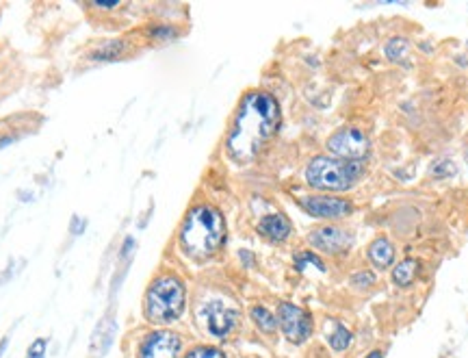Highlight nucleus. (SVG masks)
Listing matches in <instances>:
<instances>
[{
    "mask_svg": "<svg viewBox=\"0 0 468 358\" xmlns=\"http://www.w3.org/2000/svg\"><path fill=\"white\" fill-rule=\"evenodd\" d=\"M458 168H456V163L449 161V159H440L432 165V174L436 178H449V176H456Z\"/></svg>",
    "mask_w": 468,
    "mask_h": 358,
    "instance_id": "17",
    "label": "nucleus"
},
{
    "mask_svg": "<svg viewBox=\"0 0 468 358\" xmlns=\"http://www.w3.org/2000/svg\"><path fill=\"white\" fill-rule=\"evenodd\" d=\"M152 37H161V39H167V37H174V29H167V26H161V29H154L152 33H150Z\"/></svg>",
    "mask_w": 468,
    "mask_h": 358,
    "instance_id": "23",
    "label": "nucleus"
},
{
    "mask_svg": "<svg viewBox=\"0 0 468 358\" xmlns=\"http://www.w3.org/2000/svg\"><path fill=\"white\" fill-rule=\"evenodd\" d=\"M224 235L226 224L222 213L211 204H200L194 206L185 217L180 228V245L187 256L204 260L222 247Z\"/></svg>",
    "mask_w": 468,
    "mask_h": 358,
    "instance_id": "2",
    "label": "nucleus"
},
{
    "mask_svg": "<svg viewBox=\"0 0 468 358\" xmlns=\"http://www.w3.org/2000/svg\"><path fill=\"white\" fill-rule=\"evenodd\" d=\"M185 287L176 276H161L148 289L145 311L152 322L167 324L185 311Z\"/></svg>",
    "mask_w": 468,
    "mask_h": 358,
    "instance_id": "4",
    "label": "nucleus"
},
{
    "mask_svg": "<svg viewBox=\"0 0 468 358\" xmlns=\"http://www.w3.org/2000/svg\"><path fill=\"white\" fill-rule=\"evenodd\" d=\"M417 273H419V260H417V258H406V260H401V263H399V265L395 267V271H393V280H395L399 287H408V284L414 282Z\"/></svg>",
    "mask_w": 468,
    "mask_h": 358,
    "instance_id": "13",
    "label": "nucleus"
},
{
    "mask_svg": "<svg viewBox=\"0 0 468 358\" xmlns=\"http://www.w3.org/2000/svg\"><path fill=\"white\" fill-rule=\"evenodd\" d=\"M368 258L371 263H373L375 267L379 269H386L393 265L395 260V247L388 239H375L373 243H371L368 247Z\"/></svg>",
    "mask_w": 468,
    "mask_h": 358,
    "instance_id": "12",
    "label": "nucleus"
},
{
    "mask_svg": "<svg viewBox=\"0 0 468 358\" xmlns=\"http://www.w3.org/2000/svg\"><path fill=\"white\" fill-rule=\"evenodd\" d=\"M187 358H226V354L217 348H196L187 354Z\"/></svg>",
    "mask_w": 468,
    "mask_h": 358,
    "instance_id": "20",
    "label": "nucleus"
},
{
    "mask_svg": "<svg viewBox=\"0 0 468 358\" xmlns=\"http://www.w3.org/2000/svg\"><path fill=\"white\" fill-rule=\"evenodd\" d=\"M11 142V137H5V139H0V146H5V144H9Z\"/></svg>",
    "mask_w": 468,
    "mask_h": 358,
    "instance_id": "25",
    "label": "nucleus"
},
{
    "mask_svg": "<svg viewBox=\"0 0 468 358\" xmlns=\"http://www.w3.org/2000/svg\"><path fill=\"white\" fill-rule=\"evenodd\" d=\"M327 148H329V153L336 155V159L362 163V159L368 155V139H366V135L358 128H342L329 139Z\"/></svg>",
    "mask_w": 468,
    "mask_h": 358,
    "instance_id": "5",
    "label": "nucleus"
},
{
    "mask_svg": "<svg viewBox=\"0 0 468 358\" xmlns=\"http://www.w3.org/2000/svg\"><path fill=\"white\" fill-rule=\"evenodd\" d=\"M351 282L364 289V287H368V284H373L375 278H373V273H371V271H360V273H355V276L351 278Z\"/></svg>",
    "mask_w": 468,
    "mask_h": 358,
    "instance_id": "22",
    "label": "nucleus"
},
{
    "mask_svg": "<svg viewBox=\"0 0 468 358\" xmlns=\"http://www.w3.org/2000/svg\"><path fill=\"white\" fill-rule=\"evenodd\" d=\"M258 232L263 237H267L269 241L280 243L291 235V224H288V219L282 213H273V215H267V217L260 219Z\"/></svg>",
    "mask_w": 468,
    "mask_h": 358,
    "instance_id": "11",
    "label": "nucleus"
},
{
    "mask_svg": "<svg viewBox=\"0 0 468 358\" xmlns=\"http://www.w3.org/2000/svg\"><path fill=\"white\" fill-rule=\"evenodd\" d=\"M366 358H382V352H377V350H375V352H371Z\"/></svg>",
    "mask_w": 468,
    "mask_h": 358,
    "instance_id": "24",
    "label": "nucleus"
},
{
    "mask_svg": "<svg viewBox=\"0 0 468 358\" xmlns=\"http://www.w3.org/2000/svg\"><path fill=\"white\" fill-rule=\"evenodd\" d=\"M301 206L316 217H345L351 213V204L347 200L332 196H308L301 200Z\"/></svg>",
    "mask_w": 468,
    "mask_h": 358,
    "instance_id": "9",
    "label": "nucleus"
},
{
    "mask_svg": "<svg viewBox=\"0 0 468 358\" xmlns=\"http://www.w3.org/2000/svg\"><path fill=\"white\" fill-rule=\"evenodd\" d=\"M180 339L169 330H156L141 346V358H178Z\"/></svg>",
    "mask_w": 468,
    "mask_h": 358,
    "instance_id": "7",
    "label": "nucleus"
},
{
    "mask_svg": "<svg viewBox=\"0 0 468 358\" xmlns=\"http://www.w3.org/2000/svg\"><path fill=\"white\" fill-rule=\"evenodd\" d=\"M278 124L280 109L271 93L265 91L247 93L228 135L230 157L239 163L252 161L260 153V148L278 131Z\"/></svg>",
    "mask_w": 468,
    "mask_h": 358,
    "instance_id": "1",
    "label": "nucleus"
},
{
    "mask_svg": "<svg viewBox=\"0 0 468 358\" xmlns=\"http://www.w3.org/2000/svg\"><path fill=\"white\" fill-rule=\"evenodd\" d=\"M329 341V346H332L334 350H347L349 348V343H351V333L345 328V326H340V324H334V330L329 333L327 337Z\"/></svg>",
    "mask_w": 468,
    "mask_h": 358,
    "instance_id": "14",
    "label": "nucleus"
},
{
    "mask_svg": "<svg viewBox=\"0 0 468 358\" xmlns=\"http://www.w3.org/2000/svg\"><path fill=\"white\" fill-rule=\"evenodd\" d=\"M295 265H297L299 271H304L306 265H312V267H316L319 271H325V265H323L321 260L316 258L314 254H310V252H301V254H297V256H295Z\"/></svg>",
    "mask_w": 468,
    "mask_h": 358,
    "instance_id": "18",
    "label": "nucleus"
},
{
    "mask_svg": "<svg viewBox=\"0 0 468 358\" xmlns=\"http://www.w3.org/2000/svg\"><path fill=\"white\" fill-rule=\"evenodd\" d=\"M406 52H408V41L401 39V37H395L388 41V46H386V54H388V59L393 61H399L401 57H406Z\"/></svg>",
    "mask_w": 468,
    "mask_h": 358,
    "instance_id": "16",
    "label": "nucleus"
},
{
    "mask_svg": "<svg viewBox=\"0 0 468 358\" xmlns=\"http://www.w3.org/2000/svg\"><path fill=\"white\" fill-rule=\"evenodd\" d=\"M252 320L256 322V326L265 333H273L275 330V317L265 309V306H254L252 309Z\"/></svg>",
    "mask_w": 468,
    "mask_h": 358,
    "instance_id": "15",
    "label": "nucleus"
},
{
    "mask_svg": "<svg viewBox=\"0 0 468 358\" xmlns=\"http://www.w3.org/2000/svg\"><path fill=\"white\" fill-rule=\"evenodd\" d=\"M26 358H46V341L37 339L29 348V352H26Z\"/></svg>",
    "mask_w": 468,
    "mask_h": 358,
    "instance_id": "21",
    "label": "nucleus"
},
{
    "mask_svg": "<svg viewBox=\"0 0 468 358\" xmlns=\"http://www.w3.org/2000/svg\"><path fill=\"white\" fill-rule=\"evenodd\" d=\"M121 48H124L121 41H111V44L102 46L98 52H93V59H102V61H106V59H115L117 54L121 52Z\"/></svg>",
    "mask_w": 468,
    "mask_h": 358,
    "instance_id": "19",
    "label": "nucleus"
},
{
    "mask_svg": "<svg viewBox=\"0 0 468 358\" xmlns=\"http://www.w3.org/2000/svg\"><path fill=\"white\" fill-rule=\"evenodd\" d=\"M206 322H209V330L215 337H226L237 326L239 313L234 309H226L222 302H213L209 306V313H206Z\"/></svg>",
    "mask_w": 468,
    "mask_h": 358,
    "instance_id": "10",
    "label": "nucleus"
},
{
    "mask_svg": "<svg viewBox=\"0 0 468 358\" xmlns=\"http://www.w3.org/2000/svg\"><path fill=\"white\" fill-rule=\"evenodd\" d=\"M308 241L312 247H316V250H321V252H327V254H340V252H345L347 247H351V237L345 230H340L336 226H325V228L310 232Z\"/></svg>",
    "mask_w": 468,
    "mask_h": 358,
    "instance_id": "8",
    "label": "nucleus"
},
{
    "mask_svg": "<svg viewBox=\"0 0 468 358\" xmlns=\"http://www.w3.org/2000/svg\"><path fill=\"white\" fill-rule=\"evenodd\" d=\"M364 174V165L358 161H342L332 157H316L306 168V181L314 189L347 191Z\"/></svg>",
    "mask_w": 468,
    "mask_h": 358,
    "instance_id": "3",
    "label": "nucleus"
},
{
    "mask_svg": "<svg viewBox=\"0 0 468 358\" xmlns=\"http://www.w3.org/2000/svg\"><path fill=\"white\" fill-rule=\"evenodd\" d=\"M5 346H7V339H5L3 343H0V354H3V352H5Z\"/></svg>",
    "mask_w": 468,
    "mask_h": 358,
    "instance_id": "26",
    "label": "nucleus"
},
{
    "mask_svg": "<svg viewBox=\"0 0 468 358\" xmlns=\"http://www.w3.org/2000/svg\"><path fill=\"white\" fill-rule=\"evenodd\" d=\"M278 317H280L284 337L291 343H304L312 335L310 315L304 309L291 304V302H282L278 309Z\"/></svg>",
    "mask_w": 468,
    "mask_h": 358,
    "instance_id": "6",
    "label": "nucleus"
}]
</instances>
